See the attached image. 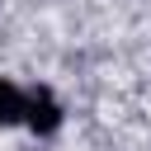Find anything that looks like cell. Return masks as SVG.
<instances>
[{
	"label": "cell",
	"mask_w": 151,
	"mask_h": 151,
	"mask_svg": "<svg viewBox=\"0 0 151 151\" xmlns=\"http://www.w3.org/2000/svg\"><path fill=\"white\" fill-rule=\"evenodd\" d=\"M14 118H24V94L9 80H0V123H14Z\"/></svg>",
	"instance_id": "7a4b0ae2"
},
{
	"label": "cell",
	"mask_w": 151,
	"mask_h": 151,
	"mask_svg": "<svg viewBox=\"0 0 151 151\" xmlns=\"http://www.w3.org/2000/svg\"><path fill=\"white\" fill-rule=\"evenodd\" d=\"M24 113H28V123H33V127H38V132H52V127H57V118H61V113H57V104H52V99H33V104H28V109H24Z\"/></svg>",
	"instance_id": "6da1fadb"
}]
</instances>
